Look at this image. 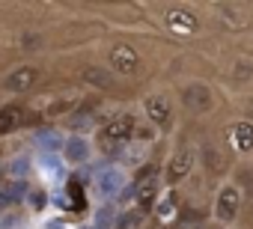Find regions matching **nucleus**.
<instances>
[{"mask_svg":"<svg viewBox=\"0 0 253 229\" xmlns=\"http://www.w3.org/2000/svg\"><path fill=\"white\" fill-rule=\"evenodd\" d=\"M134 116L131 113H122V116H113L110 122H104V128H101V134H98V143L113 155V152H122L125 149V143H128L131 137H134Z\"/></svg>","mask_w":253,"mask_h":229,"instance_id":"nucleus-1","label":"nucleus"},{"mask_svg":"<svg viewBox=\"0 0 253 229\" xmlns=\"http://www.w3.org/2000/svg\"><path fill=\"white\" fill-rule=\"evenodd\" d=\"M122 185H125V176H122V170H116V167H104V170L95 173V193H98L101 199L116 196Z\"/></svg>","mask_w":253,"mask_h":229,"instance_id":"nucleus-2","label":"nucleus"},{"mask_svg":"<svg viewBox=\"0 0 253 229\" xmlns=\"http://www.w3.org/2000/svg\"><path fill=\"white\" fill-rule=\"evenodd\" d=\"M89 155H92V146H89V140H86V137L75 134V137L63 140V158H66L69 164H86V161H89Z\"/></svg>","mask_w":253,"mask_h":229,"instance_id":"nucleus-3","label":"nucleus"},{"mask_svg":"<svg viewBox=\"0 0 253 229\" xmlns=\"http://www.w3.org/2000/svg\"><path fill=\"white\" fill-rule=\"evenodd\" d=\"M238 208H241V193H238V188L226 185V188L217 193V217L229 223V220L238 214Z\"/></svg>","mask_w":253,"mask_h":229,"instance_id":"nucleus-4","label":"nucleus"},{"mask_svg":"<svg viewBox=\"0 0 253 229\" xmlns=\"http://www.w3.org/2000/svg\"><path fill=\"white\" fill-rule=\"evenodd\" d=\"M146 113L152 116L155 125L170 128V98H167V95H152V98H146Z\"/></svg>","mask_w":253,"mask_h":229,"instance_id":"nucleus-5","label":"nucleus"},{"mask_svg":"<svg viewBox=\"0 0 253 229\" xmlns=\"http://www.w3.org/2000/svg\"><path fill=\"white\" fill-rule=\"evenodd\" d=\"M185 104H188L191 110L203 113V110H209V107H211V92H209L203 83H194V86H188V89H185Z\"/></svg>","mask_w":253,"mask_h":229,"instance_id":"nucleus-6","label":"nucleus"},{"mask_svg":"<svg viewBox=\"0 0 253 229\" xmlns=\"http://www.w3.org/2000/svg\"><path fill=\"white\" fill-rule=\"evenodd\" d=\"M191 161H194V155H191L188 149H182L179 155H173V161H170V167H167V182H170V185L182 182V179L188 176V170H191Z\"/></svg>","mask_w":253,"mask_h":229,"instance_id":"nucleus-7","label":"nucleus"},{"mask_svg":"<svg viewBox=\"0 0 253 229\" xmlns=\"http://www.w3.org/2000/svg\"><path fill=\"white\" fill-rule=\"evenodd\" d=\"M33 80H36V72H33V69H15L12 75L3 77V89H9V92H24Z\"/></svg>","mask_w":253,"mask_h":229,"instance_id":"nucleus-8","label":"nucleus"},{"mask_svg":"<svg viewBox=\"0 0 253 229\" xmlns=\"http://www.w3.org/2000/svg\"><path fill=\"white\" fill-rule=\"evenodd\" d=\"M110 63H113L116 69H122V72H131V69L137 66V54H134L128 45H116V48L110 51Z\"/></svg>","mask_w":253,"mask_h":229,"instance_id":"nucleus-9","label":"nucleus"},{"mask_svg":"<svg viewBox=\"0 0 253 229\" xmlns=\"http://www.w3.org/2000/svg\"><path fill=\"white\" fill-rule=\"evenodd\" d=\"M18 122H21V107L9 104L0 110V134H9L12 128H18Z\"/></svg>","mask_w":253,"mask_h":229,"instance_id":"nucleus-10","label":"nucleus"},{"mask_svg":"<svg viewBox=\"0 0 253 229\" xmlns=\"http://www.w3.org/2000/svg\"><path fill=\"white\" fill-rule=\"evenodd\" d=\"M36 146L39 149H45V155L48 152H57V149H63V137H60V131H39L36 134Z\"/></svg>","mask_w":253,"mask_h":229,"instance_id":"nucleus-11","label":"nucleus"},{"mask_svg":"<svg viewBox=\"0 0 253 229\" xmlns=\"http://www.w3.org/2000/svg\"><path fill=\"white\" fill-rule=\"evenodd\" d=\"M84 77H86V83H92V86H98V89H110V86H113V77H110V72H104V69H86Z\"/></svg>","mask_w":253,"mask_h":229,"instance_id":"nucleus-12","label":"nucleus"},{"mask_svg":"<svg viewBox=\"0 0 253 229\" xmlns=\"http://www.w3.org/2000/svg\"><path fill=\"white\" fill-rule=\"evenodd\" d=\"M66 191H69V205L75 208V211H84L86 208V196H84V188H81V182H69L66 185Z\"/></svg>","mask_w":253,"mask_h":229,"instance_id":"nucleus-13","label":"nucleus"},{"mask_svg":"<svg viewBox=\"0 0 253 229\" xmlns=\"http://www.w3.org/2000/svg\"><path fill=\"white\" fill-rule=\"evenodd\" d=\"M140 220H143L140 208H128V211H122V214L116 217V229H137Z\"/></svg>","mask_w":253,"mask_h":229,"instance_id":"nucleus-14","label":"nucleus"},{"mask_svg":"<svg viewBox=\"0 0 253 229\" xmlns=\"http://www.w3.org/2000/svg\"><path fill=\"white\" fill-rule=\"evenodd\" d=\"M24 193H27V188H24L21 182H15V185H3V191H0V202H6V205H9V202H18Z\"/></svg>","mask_w":253,"mask_h":229,"instance_id":"nucleus-15","label":"nucleus"},{"mask_svg":"<svg viewBox=\"0 0 253 229\" xmlns=\"http://www.w3.org/2000/svg\"><path fill=\"white\" fill-rule=\"evenodd\" d=\"M235 143H238L241 149H250V146H253V131H250V125H238V128H235Z\"/></svg>","mask_w":253,"mask_h":229,"instance_id":"nucleus-16","label":"nucleus"},{"mask_svg":"<svg viewBox=\"0 0 253 229\" xmlns=\"http://www.w3.org/2000/svg\"><path fill=\"white\" fill-rule=\"evenodd\" d=\"M27 170H30V161H27L24 155L12 158V164H9V176H12V179H21V176H24Z\"/></svg>","mask_w":253,"mask_h":229,"instance_id":"nucleus-17","label":"nucleus"},{"mask_svg":"<svg viewBox=\"0 0 253 229\" xmlns=\"http://www.w3.org/2000/svg\"><path fill=\"white\" fill-rule=\"evenodd\" d=\"M42 170H45L48 176H57V173H60V158H57V155H45V158H42Z\"/></svg>","mask_w":253,"mask_h":229,"instance_id":"nucleus-18","label":"nucleus"},{"mask_svg":"<svg viewBox=\"0 0 253 229\" xmlns=\"http://www.w3.org/2000/svg\"><path fill=\"white\" fill-rule=\"evenodd\" d=\"M173 27H179V30H194V21L185 18V15H173Z\"/></svg>","mask_w":253,"mask_h":229,"instance_id":"nucleus-19","label":"nucleus"},{"mask_svg":"<svg viewBox=\"0 0 253 229\" xmlns=\"http://www.w3.org/2000/svg\"><path fill=\"white\" fill-rule=\"evenodd\" d=\"M72 125H78V128H89V125H92V119H86V113H81V119H75V116H72Z\"/></svg>","mask_w":253,"mask_h":229,"instance_id":"nucleus-20","label":"nucleus"},{"mask_svg":"<svg viewBox=\"0 0 253 229\" xmlns=\"http://www.w3.org/2000/svg\"><path fill=\"white\" fill-rule=\"evenodd\" d=\"M194 229H209V226H194Z\"/></svg>","mask_w":253,"mask_h":229,"instance_id":"nucleus-21","label":"nucleus"},{"mask_svg":"<svg viewBox=\"0 0 253 229\" xmlns=\"http://www.w3.org/2000/svg\"><path fill=\"white\" fill-rule=\"evenodd\" d=\"M81 229H92V226H81Z\"/></svg>","mask_w":253,"mask_h":229,"instance_id":"nucleus-22","label":"nucleus"}]
</instances>
